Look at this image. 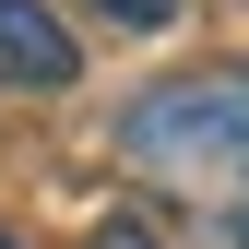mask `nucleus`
Masks as SVG:
<instances>
[{
    "label": "nucleus",
    "instance_id": "obj_4",
    "mask_svg": "<svg viewBox=\"0 0 249 249\" xmlns=\"http://www.w3.org/2000/svg\"><path fill=\"white\" fill-rule=\"evenodd\" d=\"M95 249H166V237H154L142 213H107V226H95Z\"/></svg>",
    "mask_w": 249,
    "mask_h": 249
},
{
    "label": "nucleus",
    "instance_id": "obj_2",
    "mask_svg": "<svg viewBox=\"0 0 249 249\" xmlns=\"http://www.w3.org/2000/svg\"><path fill=\"white\" fill-rule=\"evenodd\" d=\"M83 71V36L48 12V0H0V83L12 95H59Z\"/></svg>",
    "mask_w": 249,
    "mask_h": 249
},
{
    "label": "nucleus",
    "instance_id": "obj_3",
    "mask_svg": "<svg viewBox=\"0 0 249 249\" xmlns=\"http://www.w3.org/2000/svg\"><path fill=\"white\" fill-rule=\"evenodd\" d=\"M83 12H95V24H119V36H166L190 0H83Z\"/></svg>",
    "mask_w": 249,
    "mask_h": 249
},
{
    "label": "nucleus",
    "instance_id": "obj_5",
    "mask_svg": "<svg viewBox=\"0 0 249 249\" xmlns=\"http://www.w3.org/2000/svg\"><path fill=\"white\" fill-rule=\"evenodd\" d=\"M237 249H249V190H237Z\"/></svg>",
    "mask_w": 249,
    "mask_h": 249
},
{
    "label": "nucleus",
    "instance_id": "obj_1",
    "mask_svg": "<svg viewBox=\"0 0 249 249\" xmlns=\"http://www.w3.org/2000/svg\"><path fill=\"white\" fill-rule=\"evenodd\" d=\"M119 154L154 178H202L249 154V59H202V71H166L119 107Z\"/></svg>",
    "mask_w": 249,
    "mask_h": 249
},
{
    "label": "nucleus",
    "instance_id": "obj_6",
    "mask_svg": "<svg viewBox=\"0 0 249 249\" xmlns=\"http://www.w3.org/2000/svg\"><path fill=\"white\" fill-rule=\"evenodd\" d=\"M0 249H12V237H0Z\"/></svg>",
    "mask_w": 249,
    "mask_h": 249
}]
</instances>
